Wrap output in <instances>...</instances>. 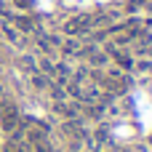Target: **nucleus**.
<instances>
[{
	"label": "nucleus",
	"mask_w": 152,
	"mask_h": 152,
	"mask_svg": "<svg viewBox=\"0 0 152 152\" xmlns=\"http://www.w3.org/2000/svg\"><path fill=\"white\" fill-rule=\"evenodd\" d=\"M0 32H3V37H5L8 43H13V45H21V40H24L21 32H19L11 21H0Z\"/></svg>",
	"instance_id": "f257e3e1"
},
{
	"label": "nucleus",
	"mask_w": 152,
	"mask_h": 152,
	"mask_svg": "<svg viewBox=\"0 0 152 152\" xmlns=\"http://www.w3.org/2000/svg\"><path fill=\"white\" fill-rule=\"evenodd\" d=\"M29 83H32V88H35V91H48L51 77H45L43 72H35V75H29Z\"/></svg>",
	"instance_id": "f03ea898"
},
{
	"label": "nucleus",
	"mask_w": 152,
	"mask_h": 152,
	"mask_svg": "<svg viewBox=\"0 0 152 152\" xmlns=\"http://www.w3.org/2000/svg\"><path fill=\"white\" fill-rule=\"evenodd\" d=\"M13 5H16V8L21 11V13H29L35 3H32V0H13Z\"/></svg>",
	"instance_id": "7ed1b4c3"
}]
</instances>
